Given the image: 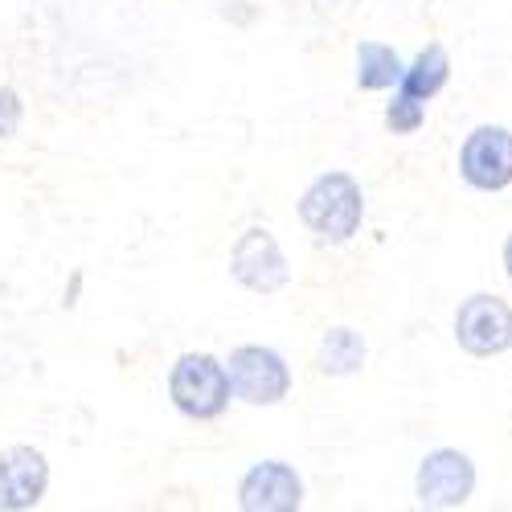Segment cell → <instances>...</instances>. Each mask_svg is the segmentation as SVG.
Listing matches in <instances>:
<instances>
[{
  "label": "cell",
  "instance_id": "1",
  "mask_svg": "<svg viewBox=\"0 0 512 512\" xmlns=\"http://www.w3.org/2000/svg\"><path fill=\"white\" fill-rule=\"evenodd\" d=\"M300 222L320 246H345L361 234L365 222V193L353 173H320L304 193H300Z\"/></svg>",
  "mask_w": 512,
  "mask_h": 512
},
{
  "label": "cell",
  "instance_id": "4",
  "mask_svg": "<svg viewBox=\"0 0 512 512\" xmlns=\"http://www.w3.org/2000/svg\"><path fill=\"white\" fill-rule=\"evenodd\" d=\"M230 275L254 295H275L291 283V263L267 226H250L230 246Z\"/></svg>",
  "mask_w": 512,
  "mask_h": 512
},
{
  "label": "cell",
  "instance_id": "13",
  "mask_svg": "<svg viewBox=\"0 0 512 512\" xmlns=\"http://www.w3.org/2000/svg\"><path fill=\"white\" fill-rule=\"evenodd\" d=\"M422 123H426V103H422V99L398 91V95L386 103V127H390L394 136H414Z\"/></svg>",
  "mask_w": 512,
  "mask_h": 512
},
{
  "label": "cell",
  "instance_id": "11",
  "mask_svg": "<svg viewBox=\"0 0 512 512\" xmlns=\"http://www.w3.org/2000/svg\"><path fill=\"white\" fill-rule=\"evenodd\" d=\"M447 78H451V62H447V50L439 46V41H431L426 50L414 54V62L402 70V82H398V91L414 95V99H435L443 87H447Z\"/></svg>",
  "mask_w": 512,
  "mask_h": 512
},
{
  "label": "cell",
  "instance_id": "9",
  "mask_svg": "<svg viewBox=\"0 0 512 512\" xmlns=\"http://www.w3.org/2000/svg\"><path fill=\"white\" fill-rule=\"evenodd\" d=\"M50 492V459L29 443L0 451V512H29Z\"/></svg>",
  "mask_w": 512,
  "mask_h": 512
},
{
  "label": "cell",
  "instance_id": "14",
  "mask_svg": "<svg viewBox=\"0 0 512 512\" xmlns=\"http://www.w3.org/2000/svg\"><path fill=\"white\" fill-rule=\"evenodd\" d=\"M25 123V99L13 87H0V140H13Z\"/></svg>",
  "mask_w": 512,
  "mask_h": 512
},
{
  "label": "cell",
  "instance_id": "15",
  "mask_svg": "<svg viewBox=\"0 0 512 512\" xmlns=\"http://www.w3.org/2000/svg\"><path fill=\"white\" fill-rule=\"evenodd\" d=\"M504 267H508V279H512V234H508V242H504Z\"/></svg>",
  "mask_w": 512,
  "mask_h": 512
},
{
  "label": "cell",
  "instance_id": "7",
  "mask_svg": "<svg viewBox=\"0 0 512 512\" xmlns=\"http://www.w3.org/2000/svg\"><path fill=\"white\" fill-rule=\"evenodd\" d=\"M242 512H295L304 508V480L287 459H259L238 480Z\"/></svg>",
  "mask_w": 512,
  "mask_h": 512
},
{
  "label": "cell",
  "instance_id": "2",
  "mask_svg": "<svg viewBox=\"0 0 512 512\" xmlns=\"http://www.w3.org/2000/svg\"><path fill=\"white\" fill-rule=\"evenodd\" d=\"M168 402L189 422L222 418L234 402L226 361L213 353H181L173 361V369H168Z\"/></svg>",
  "mask_w": 512,
  "mask_h": 512
},
{
  "label": "cell",
  "instance_id": "6",
  "mask_svg": "<svg viewBox=\"0 0 512 512\" xmlns=\"http://www.w3.org/2000/svg\"><path fill=\"white\" fill-rule=\"evenodd\" d=\"M459 177L480 193H500V189L512 185V132L508 127L484 123L463 140Z\"/></svg>",
  "mask_w": 512,
  "mask_h": 512
},
{
  "label": "cell",
  "instance_id": "3",
  "mask_svg": "<svg viewBox=\"0 0 512 512\" xmlns=\"http://www.w3.org/2000/svg\"><path fill=\"white\" fill-rule=\"evenodd\" d=\"M226 373H230L234 402H246V406H279V402H287V394L295 386L287 357L279 349H271V345H238V349H230Z\"/></svg>",
  "mask_w": 512,
  "mask_h": 512
},
{
  "label": "cell",
  "instance_id": "10",
  "mask_svg": "<svg viewBox=\"0 0 512 512\" xmlns=\"http://www.w3.org/2000/svg\"><path fill=\"white\" fill-rule=\"evenodd\" d=\"M365 357H369V349H365V336L357 332V328H328L324 336H320V349H316V369L324 373V377H353V373H361L365 369Z\"/></svg>",
  "mask_w": 512,
  "mask_h": 512
},
{
  "label": "cell",
  "instance_id": "8",
  "mask_svg": "<svg viewBox=\"0 0 512 512\" xmlns=\"http://www.w3.org/2000/svg\"><path fill=\"white\" fill-rule=\"evenodd\" d=\"M455 340L472 357H496L512 345V308L500 295H472L455 312Z\"/></svg>",
  "mask_w": 512,
  "mask_h": 512
},
{
  "label": "cell",
  "instance_id": "12",
  "mask_svg": "<svg viewBox=\"0 0 512 512\" xmlns=\"http://www.w3.org/2000/svg\"><path fill=\"white\" fill-rule=\"evenodd\" d=\"M406 62L398 58L394 46L386 41H361L357 46V87L361 91H390L402 82Z\"/></svg>",
  "mask_w": 512,
  "mask_h": 512
},
{
  "label": "cell",
  "instance_id": "5",
  "mask_svg": "<svg viewBox=\"0 0 512 512\" xmlns=\"http://www.w3.org/2000/svg\"><path fill=\"white\" fill-rule=\"evenodd\" d=\"M414 492L426 508H459L472 500L476 492V463L472 455H463L455 447H439L431 455H422Z\"/></svg>",
  "mask_w": 512,
  "mask_h": 512
}]
</instances>
